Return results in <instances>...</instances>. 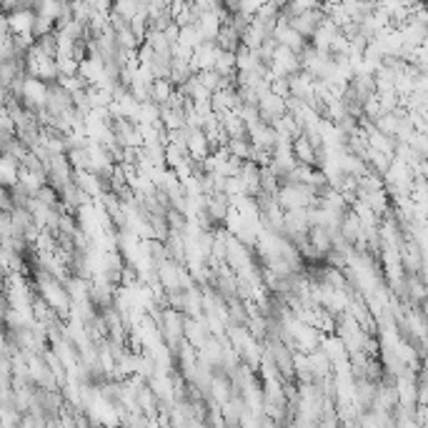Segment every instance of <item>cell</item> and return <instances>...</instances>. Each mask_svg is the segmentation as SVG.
Wrapping results in <instances>:
<instances>
[{
    "mask_svg": "<svg viewBox=\"0 0 428 428\" xmlns=\"http://www.w3.org/2000/svg\"><path fill=\"white\" fill-rule=\"evenodd\" d=\"M3 278H5V276H3V273H0V283H3Z\"/></svg>",
    "mask_w": 428,
    "mask_h": 428,
    "instance_id": "1",
    "label": "cell"
},
{
    "mask_svg": "<svg viewBox=\"0 0 428 428\" xmlns=\"http://www.w3.org/2000/svg\"><path fill=\"white\" fill-rule=\"evenodd\" d=\"M0 215H3V211H0Z\"/></svg>",
    "mask_w": 428,
    "mask_h": 428,
    "instance_id": "2",
    "label": "cell"
}]
</instances>
